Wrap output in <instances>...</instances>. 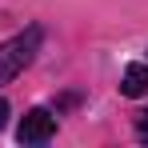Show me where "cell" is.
Segmentation results:
<instances>
[{
  "label": "cell",
  "mask_w": 148,
  "mask_h": 148,
  "mask_svg": "<svg viewBox=\"0 0 148 148\" xmlns=\"http://www.w3.org/2000/svg\"><path fill=\"white\" fill-rule=\"evenodd\" d=\"M40 40H44V28L32 24L24 36H12L8 44H0V84L16 80V76L32 64V56L40 52Z\"/></svg>",
  "instance_id": "cell-1"
},
{
  "label": "cell",
  "mask_w": 148,
  "mask_h": 148,
  "mask_svg": "<svg viewBox=\"0 0 148 148\" xmlns=\"http://www.w3.org/2000/svg\"><path fill=\"white\" fill-rule=\"evenodd\" d=\"M52 132H56V116L48 108H32L20 120V128H16L20 144H44V140H52Z\"/></svg>",
  "instance_id": "cell-2"
},
{
  "label": "cell",
  "mask_w": 148,
  "mask_h": 148,
  "mask_svg": "<svg viewBox=\"0 0 148 148\" xmlns=\"http://www.w3.org/2000/svg\"><path fill=\"white\" fill-rule=\"evenodd\" d=\"M120 92L124 96H144L148 92V64H128L124 68V80H120Z\"/></svg>",
  "instance_id": "cell-3"
},
{
  "label": "cell",
  "mask_w": 148,
  "mask_h": 148,
  "mask_svg": "<svg viewBox=\"0 0 148 148\" xmlns=\"http://www.w3.org/2000/svg\"><path fill=\"white\" fill-rule=\"evenodd\" d=\"M136 136H140V140H148V112H136Z\"/></svg>",
  "instance_id": "cell-4"
},
{
  "label": "cell",
  "mask_w": 148,
  "mask_h": 148,
  "mask_svg": "<svg viewBox=\"0 0 148 148\" xmlns=\"http://www.w3.org/2000/svg\"><path fill=\"white\" fill-rule=\"evenodd\" d=\"M4 124H8V100L0 96V128H4Z\"/></svg>",
  "instance_id": "cell-5"
}]
</instances>
